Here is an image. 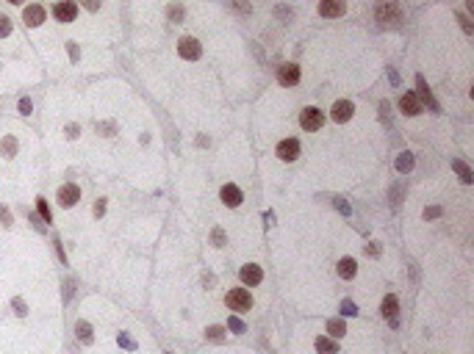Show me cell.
Instances as JSON below:
<instances>
[{"instance_id": "2e32d148", "label": "cell", "mask_w": 474, "mask_h": 354, "mask_svg": "<svg viewBox=\"0 0 474 354\" xmlns=\"http://www.w3.org/2000/svg\"><path fill=\"white\" fill-rule=\"evenodd\" d=\"M355 260L352 257H344V260H339V277H344V280H352L355 277Z\"/></svg>"}, {"instance_id": "277c9868", "label": "cell", "mask_w": 474, "mask_h": 354, "mask_svg": "<svg viewBox=\"0 0 474 354\" xmlns=\"http://www.w3.org/2000/svg\"><path fill=\"white\" fill-rule=\"evenodd\" d=\"M75 14H78V6H75V0H61V3L53 6V17H56L58 23H72Z\"/></svg>"}, {"instance_id": "52a82bcc", "label": "cell", "mask_w": 474, "mask_h": 354, "mask_svg": "<svg viewBox=\"0 0 474 354\" xmlns=\"http://www.w3.org/2000/svg\"><path fill=\"white\" fill-rule=\"evenodd\" d=\"M177 53H181L183 58H189V61L200 58V42L191 39V36H183L181 42H177Z\"/></svg>"}, {"instance_id": "7c38bea8", "label": "cell", "mask_w": 474, "mask_h": 354, "mask_svg": "<svg viewBox=\"0 0 474 354\" xmlns=\"http://www.w3.org/2000/svg\"><path fill=\"white\" fill-rule=\"evenodd\" d=\"M330 117L335 119V122H347L349 117H352V103L349 100H339V103L333 105V114Z\"/></svg>"}, {"instance_id": "1f68e13d", "label": "cell", "mask_w": 474, "mask_h": 354, "mask_svg": "<svg viewBox=\"0 0 474 354\" xmlns=\"http://www.w3.org/2000/svg\"><path fill=\"white\" fill-rule=\"evenodd\" d=\"M169 14H172V19L177 23V19H181V6H172V9H169Z\"/></svg>"}, {"instance_id": "6da1fadb", "label": "cell", "mask_w": 474, "mask_h": 354, "mask_svg": "<svg viewBox=\"0 0 474 354\" xmlns=\"http://www.w3.org/2000/svg\"><path fill=\"white\" fill-rule=\"evenodd\" d=\"M377 23H383V25H391V28H397V25L402 23L400 6H397L394 0H380V3H377Z\"/></svg>"}, {"instance_id": "30bf717a", "label": "cell", "mask_w": 474, "mask_h": 354, "mask_svg": "<svg viewBox=\"0 0 474 354\" xmlns=\"http://www.w3.org/2000/svg\"><path fill=\"white\" fill-rule=\"evenodd\" d=\"M278 155H280V161H297V155H300V141H297V139L280 141V144H278Z\"/></svg>"}, {"instance_id": "603a6c76", "label": "cell", "mask_w": 474, "mask_h": 354, "mask_svg": "<svg viewBox=\"0 0 474 354\" xmlns=\"http://www.w3.org/2000/svg\"><path fill=\"white\" fill-rule=\"evenodd\" d=\"M78 338L84 340V343H92V326H89L86 321L78 324Z\"/></svg>"}, {"instance_id": "484cf974", "label": "cell", "mask_w": 474, "mask_h": 354, "mask_svg": "<svg viewBox=\"0 0 474 354\" xmlns=\"http://www.w3.org/2000/svg\"><path fill=\"white\" fill-rule=\"evenodd\" d=\"M205 335H208L211 340H222V338H225V329H222V326H211V329L205 332Z\"/></svg>"}, {"instance_id": "cb8c5ba5", "label": "cell", "mask_w": 474, "mask_h": 354, "mask_svg": "<svg viewBox=\"0 0 474 354\" xmlns=\"http://www.w3.org/2000/svg\"><path fill=\"white\" fill-rule=\"evenodd\" d=\"M36 208H39V216H42L45 222H53V216H50V208H47V202H45V200H36Z\"/></svg>"}, {"instance_id": "4316f807", "label": "cell", "mask_w": 474, "mask_h": 354, "mask_svg": "<svg viewBox=\"0 0 474 354\" xmlns=\"http://www.w3.org/2000/svg\"><path fill=\"white\" fill-rule=\"evenodd\" d=\"M341 313H344V316H355V313H358V310H355V304H352V302H349V299H347V302H341Z\"/></svg>"}, {"instance_id": "4fadbf2b", "label": "cell", "mask_w": 474, "mask_h": 354, "mask_svg": "<svg viewBox=\"0 0 474 354\" xmlns=\"http://www.w3.org/2000/svg\"><path fill=\"white\" fill-rule=\"evenodd\" d=\"M400 108H402V114H408V117H416V114H419V97H416V94H402Z\"/></svg>"}, {"instance_id": "ba28073f", "label": "cell", "mask_w": 474, "mask_h": 354, "mask_svg": "<svg viewBox=\"0 0 474 354\" xmlns=\"http://www.w3.org/2000/svg\"><path fill=\"white\" fill-rule=\"evenodd\" d=\"M347 11L344 0H319V14L322 17H341Z\"/></svg>"}, {"instance_id": "e575fe53", "label": "cell", "mask_w": 474, "mask_h": 354, "mask_svg": "<svg viewBox=\"0 0 474 354\" xmlns=\"http://www.w3.org/2000/svg\"><path fill=\"white\" fill-rule=\"evenodd\" d=\"M103 210H106V202H97V205H94V216H103Z\"/></svg>"}, {"instance_id": "5b68a950", "label": "cell", "mask_w": 474, "mask_h": 354, "mask_svg": "<svg viewBox=\"0 0 474 354\" xmlns=\"http://www.w3.org/2000/svg\"><path fill=\"white\" fill-rule=\"evenodd\" d=\"M78 200H81V191H78V186H75V183H67V186L58 188V205L61 208L78 205Z\"/></svg>"}, {"instance_id": "d6986e66", "label": "cell", "mask_w": 474, "mask_h": 354, "mask_svg": "<svg viewBox=\"0 0 474 354\" xmlns=\"http://www.w3.org/2000/svg\"><path fill=\"white\" fill-rule=\"evenodd\" d=\"M419 88H422V92H419V94H422V100H424V105H430V111H438V105H436V100H432V94H430V88H427V86H424V80H422V78H419Z\"/></svg>"}, {"instance_id": "ab89813d", "label": "cell", "mask_w": 474, "mask_h": 354, "mask_svg": "<svg viewBox=\"0 0 474 354\" xmlns=\"http://www.w3.org/2000/svg\"><path fill=\"white\" fill-rule=\"evenodd\" d=\"M214 241H216V247H222V233L219 230H214Z\"/></svg>"}, {"instance_id": "7402d4cb", "label": "cell", "mask_w": 474, "mask_h": 354, "mask_svg": "<svg viewBox=\"0 0 474 354\" xmlns=\"http://www.w3.org/2000/svg\"><path fill=\"white\" fill-rule=\"evenodd\" d=\"M316 349H319L322 354H335V343L327 338H316Z\"/></svg>"}, {"instance_id": "d590c367", "label": "cell", "mask_w": 474, "mask_h": 354, "mask_svg": "<svg viewBox=\"0 0 474 354\" xmlns=\"http://www.w3.org/2000/svg\"><path fill=\"white\" fill-rule=\"evenodd\" d=\"M460 23H463V31H466V33H471V23H469V19H466L463 14H460Z\"/></svg>"}, {"instance_id": "836d02e7", "label": "cell", "mask_w": 474, "mask_h": 354, "mask_svg": "<svg viewBox=\"0 0 474 354\" xmlns=\"http://www.w3.org/2000/svg\"><path fill=\"white\" fill-rule=\"evenodd\" d=\"M335 208H339V210H344V213H349V205H347L344 200H335Z\"/></svg>"}, {"instance_id": "e0dca14e", "label": "cell", "mask_w": 474, "mask_h": 354, "mask_svg": "<svg viewBox=\"0 0 474 354\" xmlns=\"http://www.w3.org/2000/svg\"><path fill=\"white\" fill-rule=\"evenodd\" d=\"M452 169H455V172L460 174V180H463V183H471V180H474L471 169H469V166H466V163H463V161H452Z\"/></svg>"}, {"instance_id": "8992f818", "label": "cell", "mask_w": 474, "mask_h": 354, "mask_svg": "<svg viewBox=\"0 0 474 354\" xmlns=\"http://www.w3.org/2000/svg\"><path fill=\"white\" fill-rule=\"evenodd\" d=\"M278 80H280L283 86L300 83V67H297V64H280V67H278Z\"/></svg>"}, {"instance_id": "9a60e30c", "label": "cell", "mask_w": 474, "mask_h": 354, "mask_svg": "<svg viewBox=\"0 0 474 354\" xmlns=\"http://www.w3.org/2000/svg\"><path fill=\"white\" fill-rule=\"evenodd\" d=\"M383 316L391 321V326H397V296H386V299H383Z\"/></svg>"}, {"instance_id": "f35d334b", "label": "cell", "mask_w": 474, "mask_h": 354, "mask_svg": "<svg viewBox=\"0 0 474 354\" xmlns=\"http://www.w3.org/2000/svg\"><path fill=\"white\" fill-rule=\"evenodd\" d=\"M438 213H441L438 208H427V210H424V216H427V219H430V216H438Z\"/></svg>"}, {"instance_id": "3957f363", "label": "cell", "mask_w": 474, "mask_h": 354, "mask_svg": "<svg viewBox=\"0 0 474 354\" xmlns=\"http://www.w3.org/2000/svg\"><path fill=\"white\" fill-rule=\"evenodd\" d=\"M300 125L305 127V130H319L322 125H325V114L319 111V108H305V111L300 114Z\"/></svg>"}, {"instance_id": "7a4b0ae2", "label": "cell", "mask_w": 474, "mask_h": 354, "mask_svg": "<svg viewBox=\"0 0 474 354\" xmlns=\"http://www.w3.org/2000/svg\"><path fill=\"white\" fill-rule=\"evenodd\" d=\"M225 304H228L230 310H236V313H247L252 307V296L247 294L244 288H230L228 296H225Z\"/></svg>"}, {"instance_id": "44dd1931", "label": "cell", "mask_w": 474, "mask_h": 354, "mask_svg": "<svg viewBox=\"0 0 474 354\" xmlns=\"http://www.w3.org/2000/svg\"><path fill=\"white\" fill-rule=\"evenodd\" d=\"M397 169H400V172H410V169H413V155L402 152L400 158H397Z\"/></svg>"}, {"instance_id": "ac0fdd59", "label": "cell", "mask_w": 474, "mask_h": 354, "mask_svg": "<svg viewBox=\"0 0 474 354\" xmlns=\"http://www.w3.org/2000/svg\"><path fill=\"white\" fill-rule=\"evenodd\" d=\"M0 152H3L6 158H11V155L17 152V139H14V136H6L3 144H0Z\"/></svg>"}, {"instance_id": "d6a6232c", "label": "cell", "mask_w": 474, "mask_h": 354, "mask_svg": "<svg viewBox=\"0 0 474 354\" xmlns=\"http://www.w3.org/2000/svg\"><path fill=\"white\" fill-rule=\"evenodd\" d=\"M75 136H78V125H70L67 127V139H75Z\"/></svg>"}, {"instance_id": "60d3db41", "label": "cell", "mask_w": 474, "mask_h": 354, "mask_svg": "<svg viewBox=\"0 0 474 354\" xmlns=\"http://www.w3.org/2000/svg\"><path fill=\"white\" fill-rule=\"evenodd\" d=\"M9 3H17V6H19V3H23V0H9Z\"/></svg>"}, {"instance_id": "8fae6325", "label": "cell", "mask_w": 474, "mask_h": 354, "mask_svg": "<svg viewBox=\"0 0 474 354\" xmlns=\"http://www.w3.org/2000/svg\"><path fill=\"white\" fill-rule=\"evenodd\" d=\"M261 280H264V271H261V266H255V263L242 266V282H244V285H258Z\"/></svg>"}, {"instance_id": "d4e9b609", "label": "cell", "mask_w": 474, "mask_h": 354, "mask_svg": "<svg viewBox=\"0 0 474 354\" xmlns=\"http://www.w3.org/2000/svg\"><path fill=\"white\" fill-rule=\"evenodd\" d=\"M11 33V19L6 14H0V36H9Z\"/></svg>"}, {"instance_id": "74e56055", "label": "cell", "mask_w": 474, "mask_h": 354, "mask_svg": "<svg viewBox=\"0 0 474 354\" xmlns=\"http://www.w3.org/2000/svg\"><path fill=\"white\" fill-rule=\"evenodd\" d=\"M67 50H70V56H72V58H78V56H81V53H78V47H75L72 42H70V47H67Z\"/></svg>"}, {"instance_id": "9c48e42d", "label": "cell", "mask_w": 474, "mask_h": 354, "mask_svg": "<svg viewBox=\"0 0 474 354\" xmlns=\"http://www.w3.org/2000/svg\"><path fill=\"white\" fill-rule=\"evenodd\" d=\"M23 19H25V25H28V28H36V25L45 23V9L39 3H31L28 9L23 11Z\"/></svg>"}, {"instance_id": "f1b7e54d", "label": "cell", "mask_w": 474, "mask_h": 354, "mask_svg": "<svg viewBox=\"0 0 474 354\" xmlns=\"http://www.w3.org/2000/svg\"><path fill=\"white\" fill-rule=\"evenodd\" d=\"M19 114H31V100L28 97L19 100Z\"/></svg>"}, {"instance_id": "4dcf8cb0", "label": "cell", "mask_w": 474, "mask_h": 354, "mask_svg": "<svg viewBox=\"0 0 474 354\" xmlns=\"http://www.w3.org/2000/svg\"><path fill=\"white\" fill-rule=\"evenodd\" d=\"M84 6H86L89 11H97L100 9V0H84Z\"/></svg>"}, {"instance_id": "ffe728a7", "label": "cell", "mask_w": 474, "mask_h": 354, "mask_svg": "<svg viewBox=\"0 0 474 354\" xmlns=\"http://www.w3.org/2000/svg\"><path fill=\"white\" fill-rule=\"evenodd\" d=\"M327 332H330L333 338H344L347 326H344V321H339V318H333V321H327Z\"/></svg>"}, {"instance_id": "5bb4252c", "label": "cell", "mask_w": 474, "mask_h": 354, "mask_svg": "<svg viewBox=\"0 0 474 354\" xmlns=\"http://www.w3.org/2000/svg\"><path fill=\"white\" fill-rule=\"evenodd\" d=\"M222 202H225L228 208L242 205V191H239L236 186H225V188H222Z\"/></svg>"}, {"instance_id": "8d00e7d4", "label": "cell", "mask_w": 474, "mask_h": 354, "mask_svg": "<svg viewBox=\"0 0 474 354\" xmlns=\"http://www.w3.org/2000/svg\"><path fill=\"white\" fill-rule=\"evenodd\" d=\"M230 3H233V6H236V9H239V11H250V9H247V6L242 3V0H230Z\"/></svg>"}, {"instance_id": "83f0119b", "label": "cell", "mask_w": 474, "mask_h": 354, "mask_svg": "<svg viewBox=\"0 0 474 354\" xmlns=\"http://www.w3.org/2000/svg\"><path fill=\"white\" fill-rule=\"evenodd\" d=\"M0 224H6V227L11 224V213H9L6 208H0Z\"/></svg>"}, {"instance_id": "f546056e", "label": "cell", "mask_w": 474, "mask_h": 354, "mask_svg": "<svg viewBox=\"0 0 474 354\" xmlns=\"http://www.w3.org/2000/svg\"><path fill=\"white\" fill-rule=\"evenodd\" d=\"M230 329L233 332H244V324L239 321V318H230Z\"/></svg>"}]
</instances>
